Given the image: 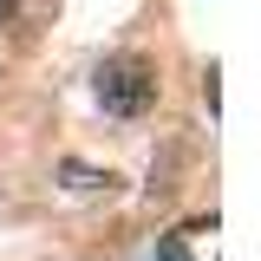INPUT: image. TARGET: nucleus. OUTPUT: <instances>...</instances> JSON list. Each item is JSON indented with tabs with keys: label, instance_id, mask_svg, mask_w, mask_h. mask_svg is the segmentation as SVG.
I'll list each match as a JSON object with an SVG mask.
<instances>
[{
	"label": "nucleus",
	"instance_id": "f257e3e1",
	"mask_svg": "<svg viewBox=\"0 0 261 261\" xmlns=\"http://www.w3.org/2000/svg\"><path fill=\"white\" fill-rule=\"evenodd\" d=\"M98 105L111 118H144L157 105V65L137 59V53H118V59L98 65Z\"/></svg>",
	"mask_w": 261,
	"mask_h": 261
},
{
	"label": "nucleus",
	"instance_id": "f03ea898",
	"mask_svg": "<svg viewBox=\"0 0 261 261\" xmlns=\"http://www.w3.org/2000/svg\"><path fill=\"white\" fill-rule=\"evenodd\" d=\"M202 235H216V216H209V222H183L176 235H163L157 255H163V261H202V255H196V242H202Z\"/></svg>",
	"mask_w": 261,
	"mask_h": 261
},
{
	"label": "nucleus",
	"instance_id": "7ed1b4c3",
	"mask_svg": "<svg viewBox=\"0 0 261 261\" xmlns=\"http://www.w3.org/2000/svg\"><path fill=\"white\" fill-rule=\"evenodd\" d=\"M13 7H20V0H0V27H7V20H13Z\"/></svg>",
	"mask_w": 261,
	"mask_h": 261
}]
</instances>
